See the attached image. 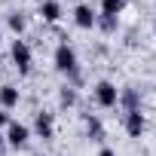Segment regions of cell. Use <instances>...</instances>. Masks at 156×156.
<instances>
[{"label": "cell", "instance_id": "obj_6", "mask_svg": "<svg viewBox=\"0 0 156 156\" xmlns=\"http://www.w3.org/2000/svg\"><path fill=\"white\" fill-rule=\"evenodd\" d=\"M34 132H37V138L52 141V135H55V116L46 113V110H37L34 113Z\"/></svg>", "mask_w": 156, "mask_h": 156}, {"label": "cell", "instance_id": "obj_20", "mask_svg": "<svg viewBox=\"0 0 156 156\" xmlns=\"http://www.w3.org/2000/svg\"><path fill=\"white\" fill-rule=\"evenodd\" d=\"M153 25H156V16H153Z\"/></svg>", "mask_w": 156, "mask_h": 156}, {"label": "cell", "instance_id": "obj_9", "mask_svg": "<svg viewBox=\"0 0 156 156\" xmlns=\"http://www.w3.org/2000/svg\"><path fill=\"white\" fill-rule=\"evenodd\" d=\"M83 122H86V135H89V141L101 144V141H104V122H101L95 113H86V116H83Z\"/></svg>", "mask_w": 156, "mask_h": 156}, {"label": "cell", "instance_id": "obj_14", "mask_svg": "<svg viewBox=\"0 0 156 156\" xmlns=\"http://www.w3.org/2000/svg\"><path fill=\"white\" fill-rule=\"evenodd\" d=\"M122 6H126V0H101V16H113V19H119Z\"/></svg>", "mask_w": 156, "mask_h": 156}, {"label": "cell", "instance_id": "obj_5", "mask_svg": "<svg viewBox=\"0 0 156 156\" xmlns=\"http://www.w3.org/2000/svg\"><path fill=\"white\" fill-rule=\"evenodd\" d=\"M73 25L83 28V31H92V28L98 25V12H95L89 3H76V6H73Z\"/></svg>", "mask_w": 156, "mask_h": 156}, {"label": "cell", "instance_id": "obj_11", "mask_svg": "<svg viewBox=\"0 0 156 156\" xmlns=\"http://www.w3.org/2000/svg\"><path fill=\"white\" fill-rule=\"evenodd\" d=\"M61 16H64V12H61V3H58V0H43V3H40V19H43V22L55 25Z\"/></svg>", "mask_w": 156, "mask_h": 156}, {"label": "cell", "instance_id": "obj_8", "mask_svg": "<svg viewBox=\"0 0 156 156\" xmlns=\"http://www.w3.org/2000/svg\"><path fill=\"white\" fill-rule=\"evenodd\" d=\"M19 101H22V92H19V86H12V83L0 86V107H3V110H12V107H19Z\"/></svg>", "mask_w": 156, "mask_h": 156}, {"label": "cell", "instance_id": "obj_4", "mask_svg": "<svg viewBox=\"0 0 156 156\" xmlns=\"http://www.w3.org/2000/svg\"><path fill=\"white\" fill-rule=\"evenodd\" d=\"M3 138H6V144L12 147V150H25L28 147V141H31V129L25 126V122H9L6 126V132H3Z\"/></svg>", "mask_w": 156, "mask_h": 156}, {"label": "cell", "instance_id": "obj_3", "mask_svg": "<svg viewBox=\"0 0 156 156\" xmlns=\"http://www.w3.org/2000/svg\"><path fill=\"white\" fill-rule=\"evenodd\" d=\"M92 95H95V104H98V107H104V110L116 107V101H119V89H116L110 80H98V83H95V89H92Z\"/></svg>", "mask_w": 156, "mask_h": 156}, {"label": "cell", "instance_id": "obj_15", "mask_svg": "<svg viewBox=\"0 0 156 156\" xmlns=\"http://www.w3.org/2000/svg\"><path fill=\"white\" fill-rule=\"evenodd\" d=\"M116 25H119V19H113V16H98V28H101L104 34H113Z\"/></svg>", "mask_w": 156, "mask_h": 156}, {"label": "cell", "instance_id": "obj_16", "mask_svg": "<svg viewBox=\"0 0 156 156\" xmlns=\"http://www.w3.org/2000/svg\"><path fill=\"white\" fill-rule=\"evenodd\" d=\"M12 119H9V110H3V107H0V126H9Z\"/></svg>", "mask_w": 156, "mask_h": 156}, {"label": "cell", "instance_id": "obj_1", "mask_svg": "<svg viewBox=\"0 0 156 156\" xmlns=\"http://www.w3.org/2000/svg\"><path fill=\"white\" fill-rule=\"evenodd\" d=\"M52 61H55V70H58V73H64L67 80H70V86L80 83V58H76V49H73L67 40H61V43L55 46Z\"/></svg>", "mask_w": 156, "mask_h": 156}, {"label": "cell", "instance_id": "obj_2", "mask_svg": "<svg viewBox=\"0 0 156 156\" xmlns=\"http://www.w3.org/2000/svg\"><path fill=\"white\" fill-rule=\"evenodd\" d=\"M9 58H12V64H16V70L22 73V76H28L31 73V67H34V52H31V46H28V40H12V46H9Z\"/></svg>", "mask_w": 156, "mask_h": 156}, {"label": "cell", "instance_id": "obj_10", "mask_svg": "<svg viewBox=\"0 0 156 156\" xmlns=\"http://www.w3.org/2000/svg\"><path fill=\"white\" fill-rule=\"evenodd\" d=\"M116 104H122L126 113H129V110H141V95H138V89H135V86L119 89V101H116Z\"/></svg>", "mask_w": 156, "mask_h": 156}, {"label": "cell", "instance_id": "obj_18", "mask_svg": "<svg viewBox=\"0 0 156 156\" xmlns=\"http://www.w3.org/2000/svg\"><path fill=\"white\" fill-rule=\"evenodd\" d=\"M3 144H6V138H3V132H0V150H3Z\"/></svg>", "mask_w": 156, "mask_h": 156}, {"label": "cell", "instance_id": "obj_13", "mask_svg": "<svg viewBox=\"0 0 156 156\" xmlns=\"http://www.w3.org/2000/svg\"><path fill=\"white\" fill-rule=\"evenodd\" d=\"M76 101H80L76 86H61V89H58V104H61V107H73Z\"/></svg>", "mask_w": 156, "mask_h": 156}, {"label": "cell", "instance_id": "obj_19", "mask_svg": "<svg viewBox=\"0 0 156 156\" xmlns=\"http://www.w3.org/2000/svg\"><path fill=\"white\" fill-rule=\"evenodd\" d=\"M0 40H3V28H0Z\"/></svg>", "mask_w": 156, "mask_h": 156}, {"label": "cell", "instance_id": "obj_17", "mask_svg": "<svg viewBox=\"0 0 156 156\" xmlns=\"http://www.w3.org/2000/svg\"><path fill=\"white\" fill-rule=\"evenodd\" d=\"M98 156H116V150H110V147H101V150H98Z\"/></svg>", "mask_w": 156, "mask_h": 156}, {"label": "cell", "instance_id": "obj_12", "mask_svg": "<svg viewBox=\"0 0 156 156\" xmlns=\"http://www.w3.org/2000/svg\"><path fill=\"white\" fill-rule=\"evenodd\" d=\"M6 25H9V31H12L16 37H22V34H25V28H28V19H25V12H19V9H16V12H9V16H6Z\"/></svg>", "mask_w": 156, "mask_h": 156}, {"label": "cell", "instance_id": "obj_7", "mask_svg": "<svg viewBox=\"0 0 156 156\" xmlns=\"http://www.w3.org/2000/svg\"><path fill=\"white\" fill-rule=\"evenodd\" d=\"M122 126H126V132H129L132 138H141V135L147 132V116H144V110H129L126 119H122Z\"/></svg>", "mask_w": 156, "mask_h": 156}]
</instances>
